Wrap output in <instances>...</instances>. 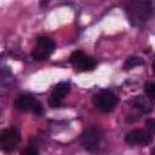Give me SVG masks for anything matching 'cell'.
<instances>
[{
	"instance_id": "cell-1",
	"label": "cell",
	"mask_w": 155,
	"mask_h": 155,
	"mask_svg": "<svg viewBox=\"0 0 155 155\" xmlns=\"http://www.w3.org/2000/svg\"><path fill=\"white\" fill-rule=\"evenodd\" d=\"M92 101L94 107L103 113H109L114 110V108L119 103V98L116 97V94L108 90H102L98 93H96Z\"/></svg>"
},
{
	"instance_id": "cell-2",
	"label": "cell",
	"mask_w": 155,
	"mask_h": 155,
	"mask_svg": "<svg viewBox=\"0 0 155 155\" xmlns=\"http://www.w3.org/2000/svg\"><path fill=\"white\" fill-rule=\"evenodd\" d=\"M19 142H21V134L16 127L6 128L0 132V149L2 151L6 153L13 151Z\"/></svg>"
},
{
	"instance_id": "cell-3",
	"label": "cell",
	"mask_w": 155,
	"mask_h": 155,
	"mask_svg": "<svg viewBox=\"0 0 155 155\" xmlns=\"http://www.w3.org/2000/svg\"><path fill=\"white\" fill-rule=\"evenodd\" d=\"M56 44L51 38L39 36L36 40V46L33 51V57L35 61H46L51 53H53Z\"/></svg>"
},
{
	"instance_id": "cell-4",
	"label": "cell",
	"mask_w": 155,
	"mask_h": 155,
	"mask_svg": "<svg viewBox=\"0 0 155 155\" xmlns=\"http://www.w3.org/2000/svg\"><path fill=\"white\" fill-rule=\"evenodd\" d=\"M102 139V130L97 126L86 128L81 134V143L84 148L88 151H96L99 148Z\"/></svg>"
},
{
	"instance_id": "cell-5",
	"label": "cell",
	"mask_w": 155,
	"mask_h": 155,
	"mask_svg": "<svg viewBox=\"0 0 155 155\" xmlns=\"http://www.w3.org/2000/svg\"><path fill=\"white\" fill-rule=\"evenodd\" d=\"M69 61H70V63H71L74 67H76V68L80 69V70H84V71L93 70L94 67H96L94 59H92L91 57L86 56L82 51H74V52L70 54Z\"/></svg>"
},
{
	"instance_id": "cell-6",
	"label": "cell",
	"mask_w": 155,
	"mask_h": 155,
	"mask_svg": "<svg viewBox=\"0 0 155 155\" xmlns=\"http://www.w3.org/2000/svg\"><path fill=\"white\" fill-rule=\"evenodd\" d=\"M151 139H153V133L148 130H145V131L133 130V131L128 132L125 137V142L128 145H138V144L147 145L151 142Z\"/></svg>"
},
{
	"instance_id": "cell-7",
	"label": "cell",
	"mask_w": 155,
	"mask_h": 155,
	"mask_svg": "<svg viewBox=\"0 0 155 155\" xmlns=\"http://www.w3.org/2000/svg\"><path fill=\"white\" fill-rule=\"evenodd\" d=\"M36 102L38 101L31 94H28V93L19 94L15 99V108L19 111H29V110L31 111Z\"/></svg>"
},
{
	"instance_id": "cell-8",
	"label": "cell",
	"mask_w": 155,
	"mask_h": 155,
	"mask_svg": "<svg viewBox=\"0 0 155 155\" xmlns=\"http://www.w3.org/2000/svg\"><path fill=\"white\" fill-rule=\"evenodd\" d=\"M132 104L137 109H139L143 114L151 113L153 107H154L153 105V99L149 98V97H145V96H137V97H134L133 101H132Z\"/></svg>"
},
{
	"instance_id": "cell-9",
	"label": "cell",
	"mask_w": 155,
	"mask_h": 155,
	"mask_svg": "<svg viewBox=\"0 0 155 155\" xmlns=\"http://www.w3.org/2000/svg\"><path fill=\"white\" fill-rule=\"evenodd\" d=\"M69 88H70V86H69V84H68V82H58V84L53 87L52 97H51V98H53V99H56V101H61V102H62V101L64 99V97L68 94Z\"/></svg>"
},
{
	"instance_id": "cell-10",
	"label": "cell",
	"mask_w": 155,
	"mask_h": 155,
	"mask_svg": "<svg viewBox=\"0 0 155 155\" xmlns=\"http://www.w3.org/2000/svg\"><path fill=\"white\" fill-rule=\"evenodd\" d=\"M144 64V61L140 58V57H130L126 59L125 64H124V69L126 70H130L132 68H136L138 65H143Z\"/></svg>"
},
{
	"instance_id": "cell-11",
	"label": "cell",
	"mask_w": 155,
	"mask_h": 155,
	"mask_svg": "<svg viewBox=\"0 0 155 155\" xmlns=\"http://www.w3.org/2000/svg\"><path fill=\"white\" fill-rule=\"evenodd\" d=\"M144 91L147 93V96L151 99H154L155 97V84L154 82H147L144 86Z\"/></svg>"
},
{
	"instance_id": "cell-12",
	"label": "cell",
	"mask_w": 155,
	"mask_h": 155,
	"mask_svg": "<svg viewBox=\"0 0 155 155\" xmlns=\"http://www.w3.org/2000/svg\"><path fill=\"white\" fill-rule=\"evenodd\" d=\"M31 111H33L34 114H36V115H39V116H41V115L44 114V108H42V105H41V103H39V102H36Z\"/></svg>"
},
{
	"instance_id": "cell-13",
	"label": "cell",
	"mask_w": 155,
	"mask_h": 155,
	"mask_svg": "<svg viewBox=\"0 0 155 155\" xmlns=\"http://www.w3.org/2000/svg\"><path fill=\"white\" fill-rule=\"evenodd\" d=\"M38 153H39V150H38L36 148H34V147H29L28 149H25V150L23 151L24 155H36Z\"/></svg>"
},
{
	"instance_id": "cell-14",
	"label": "cell",
	"mask_w": 155,
	"mask_h": 155,
	"mask_svg": "<svg viewBox=\"0 0 155 155\" xmlns=\"http://www.w3.org/2000/svg\"><path fill=\"white\" fill-rule=\"evenodd\" d=\"M61 104H62L61 101H56V99H53V98H50V99H48V105H50L51 108H58V107H61Z\"/></svg>"
},
{
	"instance_id": "cell-15",
	"label": "cell",
	"mask_w": 155,
	"mask_h": 155,
	"mask_svg": "<svg viewBox=\"0 0 155 155\" xmlns=\"http://www.w3.org/2000/svg\"><path fill=\"white\" fill-rule=\"evenodd\" d=\"M47 2H50V0H42V1H41V5H42V6H45Z\"/></svg>"
}]
</instances>
